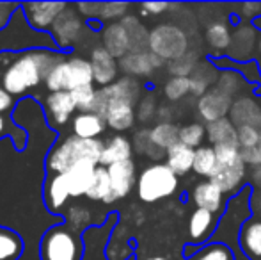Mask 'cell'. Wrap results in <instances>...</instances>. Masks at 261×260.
<instances>
[{
  "label": "cell",
  "mask_w": 261,
  "mask_h": 260,
  "mask_svg": "<svg viewBox=\"0 0 261 260\" xmlns=\"http://www.w3.org/2000/svg\"><path fill=\"white\" fill-rule=\"evenodd\" d=\"M135 150L142 155H148L151 159H160L162 157V150H158L155 145L151 143V137H149V130H141L135 134Z\"/></svg>",
  "instance_id": "ee69618b"
},
{
  "label": "cell",
  "mask_w": 261,
  "mask_h": 260,
  "mask_svg": "<svg viewBox=\"0 0 261 260\" xmlns=\"http://www.w3.org/2000/svg\"><path fill=\"white\" fill-rule=\"evenodd\" d=\"M178 177L167 164H151L144 168L137 180V195L139 200L144 203H155L165 200L178 191Z\"/></svg>",
  "instance_id": "8992f818"
},
{
  "label": "cell",
  "mask_w": 261,
  "mask_h": 260,
  "mask_svg": "<svg viewBox=\"0 0 261 260\" xmlns=\"http://www.w3.org/2000/svg\"><path fill=\"white\" fill-rule=\"evenodd\" d=\"M206 137L212 143V146H234V148H240L238 146V129L227 118L208 123Z\"/></svg>",
  "instance_id": "d4e9b609"
},
{
  "label": "cell",
  "mask_w": 261,
  "mask_h": 260,
  "mask_svg": "<svg viewBox=\"0 0 261 260\" xmlns=\"http://www.w3.org/2000/svg\"><path fill=\"white\" fill-rule=\"evenodd\" d=\"M231 122L234 123L237 129L245 125H252L259 129V122H261L259 104L249 97H242L238 100H234L233 107H231Z\"/></svg>",
  "instance_id": "603a6c76"
},
{
  "label": "cell",
  "mask_w": 261,
  "mask_h": 260,
  "mask_svg": "<svg viewBox=\"0 0 261 260\" xmlns=\"http://www.w3.org/2000/svg\"><path fill=\"white\" fill-rule=\"evenodd\" d=\"M141 7L146 14H162L164 11H167L169 7H171V4H167V2H146V4H142Z\"/></svg>",
  "instance_id": "816d5d0a"
},
{
  "label": "cell",
  "mask_w": 261,
  "mask_h": 260,
  "mask_svg": "<svg viewBox=\"0 0 261 260\" xmlns=\"http://www.w3.org/2000/svg\"><path fill=\"white\" fill-rule=\"evenodd\" d=\"M192 200L197 208H204L215 216H219L224 208V193L212 180H203L196 184L192 191Z\"/></svg>",
  "instance_id": "ac0fdd59"
},
{
  "label": "cell",
  "mask_w": 261,
  "mask_h": 260,
  "mask_svg": "<svg viewBox=\"0 0 261 260\" xmlns=\"http://www.w3.org/2000/svg\"><path fill=\"white\" fill-rule=\"evenodd\" d=\"M190 93V79L189 77H171L164 86V94L167 100L179 102Z\"/></svg>",
  "instance_id": "60d3db41"
},
{
  "label": "cell",
  "mask_w": 261,
  "mask_h": 260,
  "mask_svg": "<svg viewBox=\"0 0 261 260\" xmlns=\"http://www.w3.org/2000/svg\"><path fill=\"white\" fill-rule=\"evenodd\" d=\"M217 153V166L215 173L210 180L224 193V195H234L238 189H242L245 180V166L240 155V148L234 146H213Z\"/></svg>",
  "instance_id": "52a82bcc"
},
{
  "label": "cell",
  "mask_w": 261,
  "mask_h": 260,
  "mask_svg": "<svg viewBox=\"0 0 261 260\" xmlns=\"http://www.w3.org/2000/svg\"><path fill=\"white\" fill-rule=\"evenodd\" d=\"M43 196H45V205L50 212L57 214L62 207L66 205V200L69 198L68 185H66L64 173H50L46 178L45 189H43Z\"/></svg>",
  "instance_id": "44dd1931"
},
{
  "label": "cell",
  "mask_w": 261,
  "mask_h": 260,
  "mask_svg": "<svg viewBox=\"0 0 261 260\" xmlns=\"http://www.w3.org/2000/svg\"><path fill=\"white\" fill-rule=\"evenodd\" d=\"M96 168H98V164L87 162V160H86V162L75 164L71 170L66 171L64 178H66V185H68L69 196L79 198L82 195H87L91 184H93Z\"/></svg>",
  "instance_id": "2e32d148"
},
{
  "label": "cell",
  "mask_w": 261,
  "mask_h": 260,
  "mask_svg": "<svg viewBox=\"0 0 261 260\" xmlns=\"http://www.w3.org/2000/svg\"><path fill=\"white\" fill-rule=\"evenodd\" d=\"M21 7V4H11V2H0V31L9 25V21L13 20V16L16 14V11Z\"/></svg>",
  "instance_id": "c3c4849f"
},
{
  "label": "cell",
  "mask_w": 261,
  "mask_h": 260,
  "mask_svg": "<svg viewBox=\"0 0 261 260\" xmlns=\"http://www.w3.org/2000/svg\"><path fill=\"white\" fill-rule=\"evenodd\" d=\"M149 52L171 63L189 52V38L183 29L172 23L156 25L149 32Z\"/></svg>",
  "instance_id": "9c48e42d"
},
{
  "label": "cell",
  "mask_w": 261,
  "mask_h": 260,
  "mask_svg": "<svg viewBox=\"0 0 261 260\" xmlns=\"http://www.w3.org/2000/svg\"><path fill=\"white\" fill-rule=\"evenodd\" d=\"M93 82L94 75L91 61L84 57H66L52 69L45 86L48 87L50 93H57V91H73Z\"/></svg>",
  "instance_id": "ba28073f"
},
{
  "label": "cell",
  "mask_w": 261,
  "mask_h": 260,
  "mask_svg": "<svg viewBox=\"0 0 261 260\" xmlns=\"http://www.w3.org/2000/svg\"><path fill=\"white\" fill-rule=\"evenodd\" d=\"M149 137L158 150L167 153V150H171L179 143V127L172 125V123H158L149 130Z\"/></svg>",
  "instance_id": "1f68e13d"
},
{
  "label": "cell",
  "mask_w": 261,
  "mask_h": 260,
  "mask_svg": "<svg viewBox=\"0 0 261 260\" xmlns=\"http://www.w3.org/2000/svg\"><path fill=\"white\" fill-rule=\"evenodd\" d=\"M156 102H155V97L153 94H146L144 98H142L141 102H139V120L141 122H148V120H151L153 116L156 114Z\"/></svg>",
  "instance_id": "7dc6e473"
},
{
  "label": "cell",
  "mask_w": 261,
  "mask_h": 260,
  "mask_svg": "<svg viewBox=\"0 0 261 260\" xmlns=\"http://www.w3.org/2000/svg\"><path fill=\"white\" fill-rule=\"evenodd\" d=\"M105 143L100 139H80L76 135L59 141L46 155V170L50 173H66L79 162H94L100 166Z\"/></svg>",
  "instance_id": "3957f363"
},
{
  "label": "cell",
  "mask_w": 261,
  "mask_h": 260,
  "mask_svg": "<svg viewBox=\"0 0 261 260\" xmlns=\"http://www.w3.org/2000/svg\"><path fill=\"white\" fill-rule=\"evenodd\" d=\"M206 137V127L203 123H187L179 127V143L192 150L203 146V139Z\"/></svg>",
  "instance_id": "f35d334b"
},
{
  "label": "cell",
  "mask_w": 261,
  "mask_h": 260,
  "mask_svg": "<svg viewBox=\"0 0 261 260\" xmlns=\"http://www.w3.org/2000/svg\"><path fill=\"white\" fill-rule=\"evenodd\" d=\"M73 135L80 139H98L107 129L105 118L94 112H79L71 123Z\"/></svg>",
  "instance_id": "cb8c5ba5"
},
{
  "label": "cell",
  "mask_w": 261,
  "mask_h": 260,
  "mask_svg": "<svg viewBox=\"0 0 261 260\" xmlns=\"http://www.w3.org/2000/svg\"><path fill=\"white\" fill-rule=\"evenodd\" d=\"M238 244L247 260H261V218L254 216L242 226Z\"/></svg>",
  "instance_id": "d6986e66"
},
{
  "label": "cell",
  "mask_w": 261,
  "mask_h": 260,
  "mask_svg": "<svg viewBox=\"0 0 261 260\" xmlns=\"http://www.w3.org/2000/svg\"><path fill=\"white\" fill-rule=\"evenodd\" d=\"M45 109L48 122L52 125L64 127L73 118L76 105L69 91H57V93H50L45 98Z\"/></svg>",
  "instance_id": "5bb4252c"
},
{
  "label": "cell",
  "mask_w": 261,
  "mask_h": 260,
  "mask_svg": "<svg viewBox=\"0 0 261 260\" xmlns=\"http://www.w3.org/2000/svg\"><path fill=\"white\" fill-rule=\"evenodd\" d=\"M141 97V84L134 77H123L96 91L93 112L105 118L107 127L123 132L134 127L135 104Z\"/></svg>",
  "instance_id": "7a4b0ae2"
},
{
  "label": "cell",
  "mask_w": 261,
  "mask_h": 260,
  "mask_svg": "<svg viewBox=\"0 0 261 260\" xmlns=\"http://www.w3.org/2000/svg\"><path fill=\"white\" fill-rule=\"evenodd\" d=\"M128 32V39H130V52H146L149 49V32L144 29V25L139 23L135 16H126L121 20Z\"/></svg>",
  "instance_id": "4dcf8cb0"
},
{
  "label": "cell",
  "mask_w": 261,
  "mask_h": 260,
  "mask_svg": "<svg viewBox=\"0 0 261 260\" xmlns=\"http://www.w3.org/2000/svg\"><path fill=\"white\" fill-rule=\"evenodd\" d=\"M217 218L219 216L212 214L210 210L204 208H196L189 218V237L194 244L204 243L212 237V233L215 232Z\"/></svg>",
  "instance_id": "ffe728a7"
},
{
  "label": "cell",
  "mask_w": 261,
  "mask_h": 260,
  "mask_svg": "<svg viewBox=\"0 0 261 260\" xmlns=\"http://www.w3.org/2000/svg\"><path fill=\"white\" fill-rule=\"evenodd\" d=\"M164 64V59H160L153 52H130L119 59V66L132 77H148L155 72L156 68Z\"/></svg>",
  "instance_id": "e0dca14e"
},
{
  "label": "cell",
  "mask_w": 261,
  "mask_h": 260,
  "mask_svg": "<svg viewBox=\"0 0 261 260\" xmlns=\"http://www.w3.org/2000/svg\"><path fill=\"white\" fill-rule=\"evenodd\" d=\"M146 260H165L164 257H149V258H146Z\"/></svg>",
  "instance_id": "db71d44e"
},
{
  "label": "cell",
  "mask_w": 261,
  "mask_h": 260,
  "mask_svg": "<svg viewBox=\"0 0 261 260\" xmlns=\"http://www.w3.org/2000/svg\"><path fill=\"white\" fill-rule=\"evenodd\" d=\"M34 49L57 50L55 39L48 32H38L29 25L21 7L4 31H0V52H25Z\"/></svg>",
  "instance_id": "277c9868"
},
{
  "label": "cell",
  "mask_w": 261,
  "mask_h": 260,
  "mask_svg": "<svg viewBox=\"0 0 261 260\" xmlns=\"http://www.w3.org/2000/svg\"><path fill=\"white\" fill-rule=\"evenodd\" d=\"M233 98L220 91L219 87H212L206 94L197 98V114L204 120L206 123L219 122L226 118L233 107Z\"/></svg>",
  "instance_id": "8fae6325"
},
{
  "label": "cell",
  "mask_w": 261,
  "mask_h": 260,
  "mask_svg": "<svg viewBox=\"0 0 261 260\" xmlns=\"http://www.w3.org/2000/svg\"><path fill=\"white\" fill-rule=\"evenodd\" d=\"M62 50L34 49L25 52H0V84L13 97L27 93L45 82L52 69L66 59Z\"/></svg>",
  "instance_id": "6da1fadb"
},
{
  "label": "cell",
  "mask_w": 261,
  "mask_h": 260,
  "mask_svg": "<svg viewBox=\"0 0 261 260\" xmlns=\"http://www.w3.org/2000/svg\"><path fill=\"white\" fill-rule=\"evenodd\" d=\"M103 49L110 56L123 59L126 54H130V39H128V32L121 21H114L109 23L103 29Z\"/></svg>",
  "instance_id": "7402d4cb"
},
{
  "label": "cell",
  "mask_w": 261,
  "mask_h": 260,
  "mask_svg": "<svg viewBox=\"0 0 261 260\" xmlns=\"http://www.w3.org/2000/svg\"><path fill=\"white\" fill-rule=\"evenodd\" d=\"M215 87H219L220 91H224L226 94H229L231 98H234V94L240 93L242 87H244V80H242V77L238 75L237 72H233V69H226V72H222L219 75Z\"/></svg>",
  "instance_id": "b9f144b4"
},
{
  "label": "cell",
  "mask_w": 261,
  "mask_h": 260,
  "mask_svg": "<svg viewBox=\"0 0 261 260\" xmlns=\"http://www.w3.org/2000/svg\"><path fill=\"white\" fill-rule=\"evenodd\" d=\"M14 107V97L11 93H7L0 84V114H6Z\"/></svg>",
  "instance_id": "f907efd6"
},
{
  "label": "cell",
  "mask_w": 261,
  "mask_h": 260,
  "mask_svg": "<svg viewBox=\"0 0 261 260\" xmlns=\"http://www.w3.org/2000/svg\"><path fill=\"white\" fill-rule=\"evenodd\" d=\"M132 143L128 141L124 135H114L103 146V153H101L100 166H112V164L123 162V160L132 159Z\"/></svg>",
  "instance_id": "484cf974"
},
{
  "label": "cell",
  "mask_w": 261,
  "mask_h": 260,
  "mask_svg": "<svg viewBox=\"0 0 261 260\" xmlns=\"http://www.w3.org/2000/svg\"><path fill=\"white\" fill-rule=\"evenodd\" d=\"M96 87L93 84H87V86H80L76 89L69 91L75 100L76 111L79 112H93L94 100H96Z\"/></svg>",
  "instance_id": "ab89813d"
},
{
  "label": "cell",
  "mask_w": 261,
  "mask_h": 260,
  "mask_svg": "<svg viewBox=\"0 0 261 260\" xmlns=\"http://www.w3.org/2000/svg\"><path fill=\"white\" fill-rule=\"evenodd\" d=\"M110 193H112V185H110L109 170H107L105 166H98L96 173H94V178H93V184H91V187L86 196L89 198V200L105 201V203H109Z\"/></svg>",
  "instance_id": "e575fe53"
},
{
  "label": "cell",
  "mask_w": 261,
  "mask_h": 260,
  "mask_svg": "<svg viewBox=\"0 0 261 260\" xmlns=\"http://www.w3.org/2000/svg\"><path fill=\"white\" fill-rule=\"evenodd\" d=\"M217 166V153H215V148L213 146H199L196 150V157H194V173L199 175V177H204V178H212L213 173H215Z\"/></svg>",
  "instance_id": "836d02e7"
},
{
  "label": "cell",
  "mask_w": 261,
  "mask_h": 260,
  "mask_svg": "<svg viewBox=\"0 0 261 260\" xmlns=\"http://www.w3.org/2000/svg\"><path fill=\"white\" fill-rule=\"evenodd\" d=\"M197 66H199V56L196 50H189L181 57L169 63V73L172 77H190Z\"/></svg>",
  "instance_id": "8d00e7d4"
},
{
  "label": "cell",
  "mask_w": 261,
  "mask_h": 260,
  "mask_svg": "<svg viewBox=\"0 0 261 260\" xmlns=\"http://www.w3.org/2000/svg\"><path fill=\"white\" fill-rule=\"evenodd\" d=\"M254 43L256 34L252 31V27H249V25L240 27L231 38L229 54H233V57H237V59H245L251 54V50L254 49Z\"/></svg>",
  "instance_id": "d6a6232c"
},
{
  "label": "cell",
  "mask_w": 261,
  "mask_h": 260,
  "mask_svg": "<svg viewBox=\"0 0 261 260\" xmlns=\"http://www.w3.org/2000/svg\"><path fill=\"white\" fill-rule=\"evenodd\" d=\"M240 155H242V159H244V162L249 164V166H254V168L261 166V139L252 148L240 150Z\"/></svg>",
  "instance_id": "681fc988"
},
{
  "label": "cell",
  "mask_w": 261,
  "mask_h": 260,
  "mask_svg": "<svg viewBox=\"0 0 261 260\" xmlns=\"http://www.w3.org/2000/svg\"><path fill=\"white\" fill-rule=\"evenodd\" d=\"M23 253V239L18 232L0 226V260H18Z\"/></svg>",
  "instance_id": "f546056e"
},
{
  "label": "cell",
  "mask_w": 261,
  "mask_h": 260,
  "mask_svg": "<svg viewBox=\"0 0 261 260\" xmlns=\"http://www.w3.org/2000/svg\"><path fill=\"white\" fill-rule=\"evenodd\" d=\"M220 73H217V69L213 68L212 64L208 63H203L197 66L196 69H194V73L189 77L190 79V93L196 94V97H203V94H206L210 89H212V84L215 82L217 84V79H219Z\"/></svg>",
  "instance_id": "f1b7e54d"
},
{
  "label": "cell",
  "mask_w": 261,
  "mask_h": 260,
  "mask_svg": "<svg viewBox=\"0 0 261 260\" xmlns=\"http://www.w3.org/2000/svg\"><path fill=\"white\" fill-rule=\"evenodd\" d=\"M109 170V177H110V185H112V193H110V200L117 201L121 198L128 196L130 191L135 185V164L134 160H123V162L112 164V166L107 168Z\"/></svg>",
  "instance_id": "4fadbf2b"
},
{
  "label": "cell",
  "mask_w": 261,
  "mask_h": 260,
  "mask_svg": "<svg viewBox=\"0 0 261 260\" xmlns=\"http://www.w3.org/2000/svg\"><path fill=\"white\" fill-rule=\"evenodd\" d=\"M80 13L87 18H100V20H117L126 18L128 4L124 2H105V4H76Z\"/></svg>",
  "instance_id": "4316f807"
},
{
  "label": "cell",
  "mask_w": 261,
  "mask_h": 260,
  "mask_svg": "<svg viewBox=\"0 0 261 260\" xmlns=\"http://www.w3.org/2000/svg\"><path fill=\"white\" fill-rule=\"evenodd\" d=\"M68 7L66 2H27L21 4V11L25 14V20L29 21L34 31L46 32L52 31L54 23L62 14V11Z\"/></svg>",
  "instance_id": "30bf717a"
},
{
  "label": "cell",
  "mask_w": 261,
  "mask_h": 260,
  "mask_svg": "<svg viewBox=\"0 0 261 260\" xmlns=\"http://www.w3.org/2000/svg\"><path fill=\"white\" fill-rule=\"evenodd\" d=\"M254 180L261 185V166H258V168L254 170Z\"/></svg>",
  "instance_id": "f5cc1de1"
},
{
  "label": "cell",
  "mask_w": 261,
  "mask_h": 260,
  "mask_svg": "<svg viewBox=\"0 0 261 260\" xmlns=\"http://www.w3.org/2000/svg\"><path fill=\"white\" fill-rule=\"evenodd\" d=\"M261 139V130L258 127L245 125L238 127V146L240 150H249Z\"/></svg>",
  "instance_id": "f6af8a7d"
},
{
  "label": "cell",
  "mask_w": 261,
  "mask_h": 260,
  "mask_svg": "<svg viewBox=\"0 0 261 260\" xmlns=\"http://www.w3.org/2000/svg\"><path fill=\"white\" fill-rule=\"evenodd\" d=\"M82 239L68 223L48 228L39 244L41 260H82Z\"/></svg>",
  "instance_id": "5b68a950"
},
{
  "label": "cell",
  "mask_w": 261,
  "mask_h": 260,
  "mask_svg": "<svg viewBox=\"0 0 261 260\" xmlns=\"http://www.w3.org/2000/svg\"><path fill=\"white\" fill-rule=\"evenodd\" d=\"M68 225L71 226L75 232L84 230V226L89 225V212L84 207H71L69 208V216H66Z\"/></svg>",
  "instance_id": "bcb514c9"
},
{
  "label": "cell",
  "mask_w": 261,
  "mask_h": 260,
  "mask_svg": "<svg viewBox=\"0 0 261 260\" xmlns=\"http://www.w3.org/2000/svg\"><path fill=\"white\" fill-rule=\"evenodd\" d=\"M192 260H234V255L233 250H229V246L222 243H213L203 248L201 251H197Z\"/></svg>",
  "instance_id": "7bdbcfd3"
},
{
  "label": "cell",
  "mask_w": 261,
  "mask_h": 260,
  "mask_svg": "<svg viewBox=\"0 0 261 260\" xmlns=\"http://www.w3.org/2000/svg\"><path fill=\"white\" fill-rule=\"evenodd\" d=\"M165 157H167V166L174 171L176 177H183V175H187L189 171L194 170L196 150L189 148L183 143H178L171 150H167Z\"/></svg>",
  "instance_id": "83f0119b"
},
{
  "label": "cell",
  "mask_w": 261,
  "mask_h": 260,
  "mask_svg": "<svg viewBox=\"0 0 261 260\" xmlns=\"http://www.w3.org/2000/svg\"><path fill=\"white\" fill-rule=\"evenodd\" d=\"M204 36H206L208 45L213 50H227L231 46V38H233L229 25L226 21H213V23H210Z\"/></svg>",
  "instance_id": "d590c367"
},
{
  "label": "cell",
  "mask_w": 261,
  "mask_h": 260,
  "mask_svg": "<svg viewBox=\"0 0 261 260\" xmlns=\"http://www.w3.org/2000/svg\"><path fill=\"white\" fill-rule=\"evenodd\" d=\"M80 31H82V20L73 11V7L68 6L54 23L50 34L55 39L57 49H62V52H64L66 49H69L75 43V39L80 36Z\"/></svg>",
  "instance_id": "7c38bea8"
},
{
  "label": "cell",
  "mask_w": 261,
  "mask_h": 260,
  "mask_svg": "<svg viewBox=\"0 0 261 260\" xmlns=\"http://www.w3.org/2000/svg\"><path fill=\"white\" fill-rule=\"evenodd\" d=\"M11 137L16 150H25L27 146V132L14 125V122L6 114H0V139Z\"/></svg>",
  "instance_id": "74e56055"
},
{
  "label": "cell",
  "mask_w": 261,
  "mask_h": 260,
  "mask_svg": "<svg viewBox=\"0 0 261 260\" xmlns=\"http://www.w3.org/2000/svg\"><path fill=\"white\" fill-rule=\"evenodd\" d=\"M89 61H91V66H93L94 82H96L98 86L107 87L116 82L117 73H119V64H117L116 57L110 56L103 46L93 49Z\"/></svg>",
  "instance_id": "9a60e30c"
}]
</instances>
